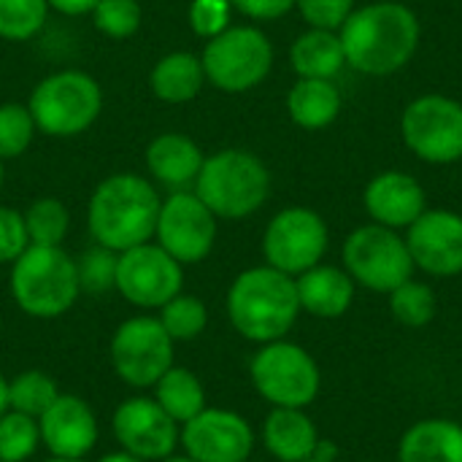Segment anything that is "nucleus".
I'll return each instance as SVG.
<instances>
[{
  "label": "nucleus",
  "mask_w": 462,
  "mask_h": 462,
  "mask_svg": "<svg viewBox=\"0 0 462 462\" xmlns=\"http://www.w3.org/2000/svg\"><path fill=\"white\" fill-rule=\"evenodd\" d=\"M35 133V122L27 106H0V160H11L27 152Z\"/></svg>",
  "instance_id": "35"
},
{
  "label": "nucleus",
  "mask_w": 462,
  "mask_h": 462,
  "mask_svg": "<svg viewBox=\"0 0 462 462\" xmlns=\"http://www.w3.org/2000/svg\"><path fill=\"white\" fill-rule=\"evenodd\" d=\"M57 398H60V387L43 371H22L8 382V409L11 411L38 420Z\"/></svg>",
  "instance_id": "28"
},
{
  "label": "nucleus",
  "mask_w": 462,
  "mask_h": 462,
  "mask_svg": "<svg viewBox=\"0 0 462 462\" xmlns=\"http://www.w3.org/2000/svg\"><path fill=\"white\" fill-rule=\"evenodd\" d=\"M230 0H192L189 5V24L198 35L214 38L230 27Z\"/></svg>",
  "instance_id": "37"
},
{
  "label": "nucleus",
  "mask_w": 462,
  "mask_h": 462,
  "mask_svg": "<svg viewBox=\"0 0 462 462\" xmlns=\"http://www.w3.org/2000/svg\"><path fill=\"white\" fill-rule=\"evenodd\" d=\"M287 111L303 130H322L341 111V92L330 79H298L287 95Z\"/></svg>",
  "instance_id": "25"
},
{
  "label": "nucleus",
  "mask_w": 462,
  "mask_h": 462,
  "mask_svg": "<svg viewBox=\"0 0 462 462\" xmlns=\"http://www.w3.org/2000/svg\"><path fill=\"white\" fill-rule=\"evenodd\" d=\"M398 462H462V425L455 420L414 422L398 444Z\"/></svg>",
  "instance_id": "23"
},
{
  "label": "nucleus",
  "mask_w": 462,
  "mask_h": 462,
  "mask_svg": "<svg viewBox=\"0 0 462 462\" xmlns=\"http://www.w3.org/2000/svg\"><path fill=\"white\" fill-rule=\"evenodd\" d=\"M179 444L198 462H246L254 452V430L241 414L206 406L181 425Z\"/></svg>",
  "instance_id": "15"
},
{
  "label": "nucleus",
  "mask_w": 462,
  "mask_h": 462,
  "mask_svg": "<svg viewBox=\"0 0 462 462\" xmlns=\"http://www.w3.org/2000/svg\"><path fill=\"white\" fill-rule=\"evenodd\" d=\"M68 225H70L68 208L57 198H41L24 214L27 238L35 246H60L68 233Z\"/></svg>",
  "instance_id": "32"
},
{
  "label": "nucleus",
  "mask_w": 462,
  "mask_h": 462,
  "mask_svg": "<svg viewBox=\"0 0 462 462\" xmlns=\"http://www.w3.org/2000/svg\"><path fill=\"white\" fill-rule=\"evenodd\" d=\"M420 19L406 3H371L349 14L338 35L346 65L365 76H390L409 65L420 46Z\"/></svg>",
  "instance_id": "1"
},
{
  "label": "nucleus",
  "mask_w": 462,
  "mask_h": 462,
  "mask_svg": "<svg viewBox=\"0 0 462 462\" xmlns=\"http://www.w3.org/2000/svg\"><path fill=\"white\" fill-rule=\"evenodd\" d=\"M30 246L24 217L14 208L0 206V265L14 263Z\"/></svg>",
  "instance_id": "39"
},
{
  "label": "nucleus",
  "mask_w": 462,
  "mask_h": 462,
  "mask_svg": "<svg viewBox=\"0 0 462 462\" xmlns=\"http://www.w3.org/2000/svg\"><path fill=\"white\" fill-rule=\"evenodd\" d=\"M97 462H146L141 460V457H135V455H130V452H125V449H119V452H111V455H103Z\"/></svg>",
  "instance_id": "43"
},
{
  "label": "nucleus",
  "mask_w": 462,
  "mask_h": 462,
  "mask_svg": "<svg viewBox=\"0 0 462 462\" xmlns=\"http://www.w3.org/2000/svg\"><path fill=\"white\" fill-rule=\"evenodd\" d=\"M173 341L154 317H130L111 336V365L114 374L135 387H154L157 379L173 365Z\"/></svg>",
  "instance_id": "10"
},
{
  "label": "nucleus",
  "mask_w": 462,
  "mask_h": 462,
  "mask_svg": "<svg viewBox=\"0 0 462 462\" xmlns=\"http://www.w3.org/2000/svg\"><path fill=\"white\" fill-rule=\"evenodd\" d=\"M41 444L51 457L84 460L97 444V417L79 395L60 393V398L38 417Z\"/></svg>",
  "instance_id": "18"
},
{
  "label": "nucleus",
  "mask_w": 462,
  "mask_h": 462,
  "mask_svg": "<svg viewBox=\"0 0 462 462\" xmlns=\"http://www.w3.org/2000/svg\"><path fill=\"white\" fill-rule=\"evenodd\" d=\"M181 263L160 244H138L119 252L114 290L138 309H162L181 292Z\"/></svg>",
  "instance_id": "13"
},
{
  "label": "nucleus",
  "mask_w": 462,
  "mask_h": 462,
  "mask_svg": "<svg viewBox=\"0 0 462 462\" xmlns=\"http://www.w3.org/2000/svg\"><path fill=\"white\" fill-rule=\"evenodd\" d=\"M152 390H154V401L165 409V414L176 425L189 422L206 409V390L189 368L171 365Z\"/></svg>",
  "instance_id": "27"
},
{
  "label": "nucleus",
  "mask_w": 462,
  "mask_h": 462,
  "mask_svg": "<svg viewBox=\"0 0 462 462\" xmlns=\"http://www.w3.org/2000/svg\"><path fill=\"white\" fill-rule=\"evenodd\" d=\"M92 19L103 35L130 38L141 27V5L135 0H97Z\"/></svg>",
  "instance_id": "36"
},
{
  "label": "nucleus",
  "mask_w": 462,
  "mask_h": 462,
  "mask_svg": "<svg viewBox=\"0 0 462 462\" xmlns=\"http://www.w3.org/2000/svg\"><path fill=\"white\" fill-rule=\"evenodd\" d=\"M8 411V379L0 374V417Z\"/></svg>",
  "instance_id": "44"
},
{
  "label": "nucleus",
  "mask_w": 462,
  "mask_h": 462,
  "mask_svg": "<svg viewBox=\"0 0 462 462\" xmlns=\"http://www.w3.org/2000/svg\"><path fill=\"white\" fill-rule=\"evenodd\" d=\"M325 252H328V225L311 208L303 206L284 208L265 227L263 236L265 265L292 279L319 265Z\"/></svg>",
  "instance_id": "12"
},
{
  "label": "nucleus",
  "mask_w": 462,
  "mask_h": 462,
  "mask_svg": "<svg viewBox=\"0 0 462 462\" xmlns=\"http://www.w3.org/2000/svg\"><path fill=\"white\" fill-rule=\"evenodd\" d=\"M116 260H119V252H111V249H106L100 244L87 249L76 260L81 292L103 295V292L114 290V284H116Z\"/></svg>",
  "instance_id": "34"
},
{
  "label": "nucleus",
  "mask_w": 462,
  "mask_h": 462,
  "mask_svg": "<svg viewBox=\"0 0 462 462\" xmlns=\"http://www.w3.org/2000/svg\"><path fill=\"white\" fill-rule=\"evenodd\" d=\"M298 287V303L300 311L317 317V319H338L352 309L355 300V279L336 265H314L295 276Z\"/></svg>",
  "instance_id": "20"
},
{
  "label": "nucleus",
  "mask_w": 462,
  "mask_h": 462,
  "mask_svg": "<svg viewBox=\"0 0 462 462\" xmlns=\"http://www.w3.org/2000/svg\"><path fill=\"white\" fill-rule=\"evenodd\" d=\"M160 246L181 265L200 263L211 254L217 241V217L195 192H173L157 217L154 230Z\"/></svg>",
  "instance_id": "14"
},
{
  "label": "nucleus",
  "mask_w": 462,
  "mask_h": 462,
  "mask_svg": "<svg viewBox=\"0 0 462 462\" xmlns=\"http://www.w3.org/2000/svg\"><path fill=\"white\" fill-rule=\"evenodd\" d=\"M27 108L35 130L54 138H70L92 127L103 108V92L92 76L81 70H60L32 89Z\"/></svg>",
  "instance_id": "7"
},
{
  "label": "nucleus",
  "mask_w": 462,
  "mask_h": 462,
  "mask_svg": "<svg viewBox=\"0 0 462 462\" xmlns=\"http://www.w3.org/2000/svg\"><path fill=\"white\" fill-rule=\"evenodd\" d=\"M363 200H365V211L371 214V219L393 230L414 225L428 208L422 184L414 176L401 173V171H384L376 179H371Z\"/></svg>",
  "instance_id": "19"
},
{
  "label": "nucleus",
  "mask_w": 462,
  "mask_h": 462,
  "mask_svg": "<svg viewBox=\"0 0 462 462\" xmlns=\"http://www.w3.org/2000/svg\"><path fill=\"white\" fill-rule=\"evenodd\" d=\"M303 19L319 30H341L355 11V0H295Z\"/></svg>",
  "instance_id": "38"
},
{
  "label": "nucleus",
  "mask_w": 462,
  "mask_h": 462,
  "mask_svg": "<svg viewBox=\"0 0 462 462\" xmlns=\"http://www.w3.org/2000/svg\"><path fill=\"white\" fill-rule=\"evenodd\" d=\"M11 295L27 317H62L81 295L76 260L60 246L30 244L11 263Z\"/></svg>",
  "instance_id": "4"
},
{
  "label": "nucleus",
  "mask_w": 462,
  "mask_h": 462,
  "mask_svg": "<svg viewBox=\"0 0 462 462\" xmlns=\"http://www.w3.org/2000/svg\"><path fill=\"white\" fill-rule=\"evenodd\" d=\"M406 246L414 268L428 276L452 279L462 273V217L455 211L433 208L406 227Z\"/></svg>",
  "instance_id": "17"
},
{
  "label": "nucleus",
  "mask_w": 462,
  "mask_h": 462,
  "mask_svg": "<svg viewBox=\"0 0 462 462\" xmlns=\"http://www.w3.org/2000/svg\"><path fill=\"white\" fill-rule=\"evenodd\" d=\"M292 68L300 79H336L346 68V54L338 30L311 27L290 49Z\"/></svg>",
  "instance_id": "24"
},
{
  "label": "nucleus",
  "mask_w": 462,
  "mask_h": 462,
  "mask_svg": "<svg viewBox=\"0 0 462 462\" xmlns=\"http://www.w3.org/2000/svg\"><path fill=\"white\" fill-rule=\"evenodd\" d=\"M401 135L425 162L462 160V103L447 95H422L403 108Z\"/></svg>",
  "instance_id": "11"
},
{
  "label": "nucleus",
  "mask_w": 462,
  "mask_h": 462,
  "mask_svg": "<svg viewBox=\"0 0 462 462\" xmlns=\"http://www.w3.org/2000/svg\"><path fill=\"white\" fill-rule=\"evenodd\" d=\"M298 314L295 279L271 265L238 273L227 290V319L246 341L271 344L284 338L298 322Z\"/></svg>",
  "instance_id": "3"
},
{
  "label": "nucleus",
  "mask_w": 462,
  "mask_h": 462,
  "mask_svg": "<svg viewBox=\"0 0 462 462\" xmlns=\"http://www.w3.org/2000/svg\"><path fill=\"white\" fill-rule=\"evenodd\" d=\"M344 271L355 279V284L390 295L414 276V260L398 230L374 222L357 227L344 241Z\"/></svg>",
  "instance_id": "9"
},
{
  "label": "nucleus",
  "mask_w": 462,
  "mask_h": 462,
  "mask_svg": "<svg viewBox=\"0 0 462 462\" xmlns=\"http://www.w3.org/2000/svg\"><path fill=\"white\" fill-rule=\"evenodd\" d=\"M306 462H325V460H314V457H311V460H306Z\"/></svg>",
  "instance_id": "48"
},
{
  "label": "nucleus",
  "mask_w": 462,
  "mask_h": 462,
  "mask_svg": "<svg viewBox=\"0 0 462 462\" xmlns=\"http://www.w3.org/2000/svg\"><path fill=\"white\" fill-rule=\"evenodd\" d=\"M439 298L430 284L422 282H403L390 292V314L403 328H425L436 319Z\"/></svg>",
  "instance_id": "29"
},
{
  "label": "nucleus",
  "mask_w": 462,
  "mask_h": 462,
  "mask_svg": "<svg viewBox=\"0 0 462 462\" xmlns=\"http://www.w3.org/2000/svg\"><path fill=\"white\" fill-rule=\"evenodd\" d=\"M249 376L263 401L273 409H309L322 387L317 360L292 341L260 344L249 363Z\"/></svg>",
  "instance_id": "6"
},
{
  "label": "nucleus",
  "mask_w": 462,
  "mask_h": 462,
  "mask_svg": "<svg viewBox=\"0 0 462 462\" xmlns=\"http://www.w3.org/2000/svg\"><path fill=\"white\" fill-rule=\"evenodd\" d=\"M319 430L306 409H271L263 422V447L279 462H306L314 457Z\"/></svg>",
  "instance_id": "21"
},
{
  "label": "nucleus",
  "mask_w": 462,
  "mask_h": 462,
  "mask_svg": "<svg viewBox=\"0 0 462 462\" xmlns=\"http://www.w3.org/2000/svg\"><path fill=\"white\" fill-rule=\"evenodd\" d=\"M160 325L165 328V333L171 336L173 344L179 341H195L198 336H203L206 325H208V309L200 298L195 295H176L173 300H168L160 309Z\"/></svg>",
  "instance_id": "30"
},
{
  "label": "nucleus",
  "mask_w": 462,
  "mask_h": 462,
  "mask_svg": "<svg viewBox=\"0 0 462 462\" xmlns=\"http://www.w3.org/2000/svg\"><path fill=\"white\" fill-rule=\"evenodd\" d=\"M160 462H198V460H192V457H187V455H171V457H165V460H160Z\"/></svg>",
  "instance_id": "45"
},
{
  "label": "nucleus",
  "mask_w": 462,
  "mask_h": 462,
  "mask_svg": "<svg viewBox=\"0 0 462 462\" xmlns=\"http://www.w3.org/2000/svg\"><path fill=\"white\" fill-rule=\"evenodd\" d=\"M200 62H203L206 79L217 89L249 92L260 81H265V76L271 73L273 46L263 30L238 24L208 38Z\"/></svg>",
  "instance_id": "8"
},
{
  "label": "nucleus",
  "mask_w": 462,
  "mask_h": 462,
  "mask_svg": "<svg viewBox=\"0 0 462 462\" xmlns=\"http://www.w3.org/2000/svg\"><path fill=\"white\" fill-rule=\"evenodd\" d=\"M51 8H57L60 14H68V16H79V14H87L97 5V0H46Z\"/></svg>",
  "instance_id": "41"
},
{
  "label": "nucleus",
  "mask_w": 462,
  "mask_h": 462,
  "mask_svg": "<svg viewBox=\"0 0 462 462\" xmlns=\"http://www.w3.org/2000/svg\"><path fill=\"white\" fill-rule=\"evenodd\" d=\"M146 168L165 187H187L203 168L200 146L181 133H162L146 146Z\"/></svg>",
  "instance_id": "22"
},
{
  "label": "nucleus",
  "mask_w": 462,
  "mask_h": 462,
  "mask_svg": "<svg viewBox=\"0 0 462 462\" xmlns=\"http://www.w3.org/2000/svg\"><path fill=\"white\" fill-rule=\"evenodd\" d=\"M160 206L154 187L143 176L114 173L103 179L89 198V233L111 252L133 249L154 236Z\"/></svg>",
  "instance_id": "2"
},
{
  "label": "nucleus",
  "mask_w": 462,
  "mask_h": 462,
  "mask_svg": "<svg viewBox=\"0 0 462 462\" xmlns=\"http://www.w3.org/2000/svg\"><path fill=\"white\" fill-rule=\"evenodd\" d=\"M111 430L119 447L146 462L171 457L179 447V425L154 398H127L111 417Z\"/></svg>",
  "instance_id": "16"
},
{
  "label": "nucleus",
  "mask_w": 462,
  "mask_h": 462,
  "mask_svg": "<svg viewBox=\"0 0 462 462\" xmlns=\"http://www.w3.org/2000/svg\"><path fill=\"white\" fill-rule=\"evenodd\" d=\"M0 187H3V160H0Z\"/></svg>",
  "instance_id": "47"
},
{
  "label": "nucleus",
  "mask_w": 462,
  "mask_h": 462,
  "mask_svg": "<svg viewBox=\"0 0 462 462\" xmlns=\"http://www.w3.org/2000/svg\"><path fill=\"white\" fill-rule=\"evenodd\" d=\"M249 19H279L292 11L295 0H230Z\"/></svg>",
  "instance_id": "40"
},
{
  "label": "nucleus",
  "mask_w": 462,
  "mask_h": 462,
  "mask_svg": "<svg viewBox=\"0 0 462 462\" xmlns=\"http://www.w3.org/2000/svg\"><path fill=\"white\" fill-rule=\"evenodd\" d=\"M46 462H84V460H62V457H51V460Z\"/></svg>",
  "instance_id": "46"
},
{
  "label": "nucleus",
  "mask_w": 462,
  "mask_h": 462,
  "mask_svg": "<svg viewBox=\"0 0 462 462\" xmlns=\"http://www.w3.org/2000/svg\"><path fill=\"white\" fill-rule=\"evenodd\" d=\"M271 192V173L260 157L244 149H222L203 160L195 179V195L214 217L244 219L252 217Z\"/></svg>",
  "instance_id": "5"
},
{
  "label": "nucleus",
  "mask_w": 462,
  "mask_h": 462,
  "mask_svg": "<svg viewBox=\"0 0 462 462\" xmlns=\"http://www.w3.org/2000/svg\"><path fill=\"white\" fill-rule=\"evenodd\" d=\"M41 447V428L35 417L5 411L0 417V462L30 460Z\"/></svg>",
  "instance_id": "31"
},
{
  "label": "nucleus",
  "mask_w": 462,
  "mask_h": 462,
  "mask_svg": "<svg viewBox=\"0 0 462 462\" xmlns=\"http://www.w3.org/2000/svg\"><path fill=\"white\" fill-rule=\"evenodd\" d=\"M49 14L46 0H0V38L27 41L32 38Z\"/></svg>",
  "instance_id": "33"
},
{
  "label": "nucleus",
  "mask_w": 462,
  "mask_h": 462,
  "mask_svg": "<svg viewBox=\"0 0 462 462\" xmlns=\"http://www.w3.org/2000/svg\"><path fill=\"white\" fill-rule=\"evenodd\" d=\"M206 81V70L200 57L189 51H171L165 54L149 76L152 92L165 103H187L192 100Z\"/></svg>",
  "instance_id": "26"
},
{
  "label": "nucleus",
  "mask_w": 462,
  "mask_h": 462,
  "mask_svg": "<svg viewBox=\"0 0 462 462\" xmlns=\"http://www.w3.org/2000/svg\"><path fill=\"white\" fill-rule=\"evenodd\" d=\"M314 460H325V462L338 460V449H336V444H333V441H322V439H319V444H317V449H314Z\"/></svg>",
  "instance_id": "42"
}]
</instances>
